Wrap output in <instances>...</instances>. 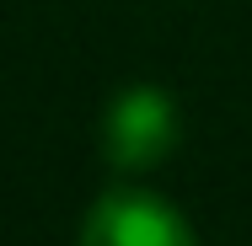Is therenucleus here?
<instances>
[{"label": "nucleus", "instance_id": "f257e3e1", "mask_svg": "<svg viewBox=\"0 0 252 246\" xmlns=\"http://www.w3.org/2000/svg\"><path fill=\"white\" fill-rule=\"evenodd\" d=\"M177 134H183L177 97L166 86H151V81L124 86L107 102V112H102V155L118 171H151V166H161L177 150Z\"/></svg>", "mask_w": 252, "mask_h": 246}, {"label": "nucleus", "instance_id": "f03ea898", "mask_svg": "<svg viewBox=\"0 0 252 246\" xmlns=\"http://www.w3.org/2000/svg\"><path fill=\"white\" fill-rule=\"evenodd\" d=\"M81 246H199L188 214L151 188H107L81 219Z\"/></svg>", "mask_w": 252, "mask_h": 246}]
</instances>
